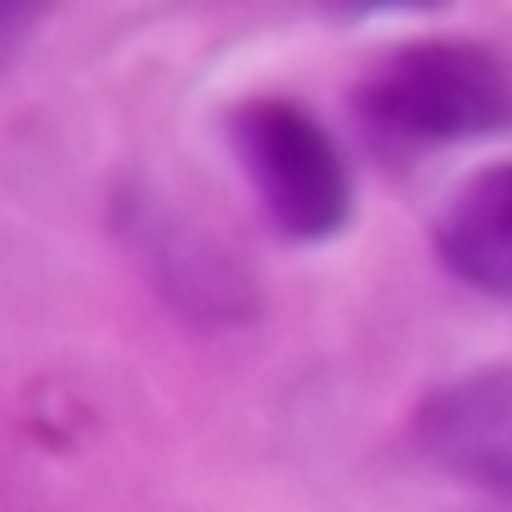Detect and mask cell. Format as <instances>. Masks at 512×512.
<instances>
[{"label":"cell","mask_w":512,"mask_h":512,"mask_svg":"<svg viewBox=\"0 0 512 512\" xmlns=\"http://www.w3.org/2000/svg\"><path fill=\"white\" fill-rule=\"evenodd\" d=\"M351 117L387 162L512 131V63L472 36H414L351 86Z\"/></svg>","instance_id":"1"},{"label":"cell","mask_w":512,"mask_h":512,"mask_svg":"<svg viewBox=\"0 0 512 512\" xmlns=\"http://www.w3.org/2000/svg\"><path fill=\"white\" fill-rule=\"evenodd\" d=\"M436 252L463 283L512 297V162L472 171L436 216Z\"/></svg>","instance_id":"5"},{"label":"cell","mask_w":512,"mask_h":512,"mask_svg":"<svg viewBox=\"0 0 512 512\" xmlns=\"http://www.w3.org/2000/svg\"><path fill=\"white\" fill-rule=\"evenodd\" d=\"M414 441L445 477L512 508V364L441 382L418 405Z\"/></svg>","instance_id":"4"},{"label":"cell","mask_w":512,"mask_h":512,"mask_svg":"<svg viewBox=\"0 0 512 512\" xmlns=\"http://www.w3.org/2000/svg\"><path fill=\"white\" fill-rule=\"evenodd\" d=\"M225 140L274 234L288 243H328L351 225V162L301 99H239L225 117Z\"/></svg>","instance_id":"2"},{"label":"cell","mask_w":512,"mask_h":512,"mask_svg":"<svg viewBox=\"0 0 512 512\" xmlns=\"http://www.w3.org/2000/svg\"><path fill=\"white\" fill-rule=\"evenodd\" d=\"M36 18H41V5H0V68H9L23 54L36 32Z\"/></svg>","instance_id":"6"},{"label":"cell","mask_w":512,"mask_h":512,"mask_svg":"<svg viewBox=\"0 0 512 512\" xmlns=\"http://www.w3.org/2000/svg\"><path fill=\"white\" fill-rule=\"evenodd\" d=\"M113 216L117 234L140 261L144 279L180 315H194L203 324H239L256 310L248 270L176 207L131 185L126 194H117Z\"/></svg>","instance_id":"3"}]
</instances>
